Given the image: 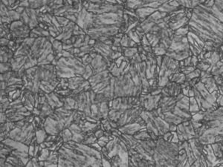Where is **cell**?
I'll use <instances>...</instances> for the list:
<instances>
[{
  "label": "cell",
  "mask_w": 223,
  "mask_h": 167,
  "mask_svg": "<svg viewBox=\"0 0 223 167\" xmlns=\"http://www.w3.org/2000/svg\"><path fill=\"white\" fill-rule=\"evenodd\" d=\"M111 164H112V166H121L122 164H123V161H122L121 158H120V156L118 155H116L113 156L110 159Z\"/></svg>",
  "instance_id": "cell-22"
},
{
  "label": "cell",
  "mask_w": 223,
  "mask_h": 167,
  "mask_svg": "<svg viewBox=\"0 0 223 167\" xmlns=\"http://www.w3.org/2000/svg\"><path fill=\"white\" fill-rule=\"evenodd\" d=\"M112 77H113V75L109 74V76L107 77L106 80H104V81H102V82H99L98 84H97L96 85H95V86H93L92 87V90L94 91H95V93H99L100 92V91L103 90V89H105L106 87H107L108 85L110 84V82H111V79H112Z\"/></svg>",
  "instance_id": "cell-10"
},
{
  "label": "cell",
  "mask_w": 223,
  "mask_h": 167,
  "mask_svg": "<svg viewBox=\"0 0 223 167\" xmlns=\"http://www.w3.org/2000/svg\"><path fill=\"white\" fill-rule=\"evenodd\" d=\"M25 123H26V121H25V119L15 122L16 127H18V128H22V127L25 125Z\"/></svg>",
  "instance_id": "cell-46"
},
{
  "label": "cell",
  "mask_w": 223,
  "mask_h": 167,
  "mask_svg": "<svg viewBox=\"0 0 223 167\" xmlns=\"http://www.w3.org/2000/svg\"><path fill=\"white\" fill-rule=\"evenodd\" d=\"M7 121H8V118L6 115L5 112H1V113H0V123H5Z\"/></svg>",
  "instance_id": "cell-41"
},
{
  "label": "cell",
  "mask_w": 223,
  "mask_h": 167,
  "mask_svg": "<svg viewBox=\"0 0 223 167\" xmlns=\"http://www.w3.org/2000/svg\"><path fill=\"white\" fill-rule=\"evenodd\" d=\"M85 79L83 76H75L71 78H68V89H71V91L75 90L80 86L85 81Z\"/></svg>",
  "instance_id": "cell-8"
},
{
  "label": "cell",
  "mask_w": 223,
  "mask_h": 167,
  "mask_svg": "<svg viewBox=\"0 0 223 167\" xmlns=\"http://www.w3.org/2000/svg\"><path fill=\"white\" fill-rule=\"evenodd\" d=\"M6 161L12 164L14 166H25L20 158H18L17 157L14 156V155L11 154L7 157Z\"/></svg>",
  "instance_id": "cell-17"
},
{
  "label": "cell",
  "mask_w": 223,
  "mask_h": 167,
  "mask_svg": "<svg viewBox=\"0 0 223 167\" xmlns=\"http://www.w3.org/2000/svg\"><path fill=\"white\" fill-rule=\"evenodd\" d=\"M108 101H110V100H108V99L104 96V94H103L102 93H96L95 99V103H103V102H108Z\"/></svg>",
  "instance_id": "cell-29"
},
{
  "label": "cell",
  "mask_w": 223,
  "mask_h": 167,
  "mask_svg": "<svg viewBox=\"0 0 223 167\" xmlns=\"http://www.w3.org/2000/svg\"><path fill=\"white\" fill-rule=\"evenodd\" d=\"M25 166H28V167L34 166V164H33V162H32V160H31H31H29L28 163H27V164L25 165Z\"/></svg>",
  "instance_id": "cell-58"
},
{
  "label": "cell",
  "mask_w": 223,
  "mask_h": 167,
  "mask_svg": "<svg viewBox=\"0 0 223 167\" xmlns=\"http://www.w3.org/2000/svg\"><path fill=\"white\" fill-rule=\"evenodd\" d=\"M7 16L11 19V20L12 22L20 20V14H18L17 12H16V11H14V10H11V11H9L8 13H7Z\"/></svg>",
  "instance_id": "cell-27"
},
{
  "label": "cell",
  "mask_w": 223,
  "mask_h": 167,
  "mask_svg": "<svg viewBox=\"0 0 223 167\" xmlns=\"http://www.w3.org/2000/svg\"><path fill=\"white\" fill-rule=\"evenodd\" d=\"M68 128L72 132V133H82L83 132V130L80 125L74 123V122L70 125Z\"/></svg>",
  "instance_id": "cell-30"
},
{
  "label": "cell",
  "mask_w": 223,
  "mask_h": 167,
  "mask_svg": "<svg viewBox=\"0 0 223 167\" xmlns=\"http://www.w3.org/2000/svg\"><path fill=\"white\" fill-rule=\"evenodd\" d=\"M146 126H142L141 125L138 124L136 123H127L124 126L120 127L119 130L122 134H126V135H134L136 132L141 129L142 128H144Z\"/></svg>",
  "instance_id": "cell-6"
},
{
  "label": "cell",
  "mask_w": 223,
  "mask_h": 167,
  "mask_svg": "<svg viewBox=\"0 0 223 167\" xmlns=\"http://www.w3.org/2000/svg\"><path fill=\"white\" fill-rule=\"evenodd\" d=\"M124 111L125 110H123V109H110V111H109V117H108V119L111 120H114V121H116V122H118L120 117H121V114L124 112Z\"/></svg>",
  "instance_id": "cell-16"
},
{
  "label": "cell",
  "mask_w": 223,
  "mask_h": 167,
  "mask_svg": "<svg viewBox=\"0 0 223 167\" xmlns=\"http://www.w3.org/2000/svg\"><path fill=\"white\" fill-rule=\"evenodd\" d=\"M93 74H93V70L91 66H90V65L86 66V69H85V71H84L83 74V77L85 80H88Z\"/></svg>",
  "instance_id": "cell-28"
},
{
  "label": "cell",
  "mask_w": 223,
  "mask_h": 167,
  "mask_svg": "<svg viewBox=\"0 0 223 167\" xmlns=\"http://www.w3.org/2000/svg\"><path fill=\"white\" fill-rule=\"evenodd\" d=\"M58 166H75L73 163H71L70 160L62 158V157L59 155V159H58Z\"/></svg>",
  "instance_id": "cell-23"
},
{
  "label": "cell",
  "mask_w": 223,
  "mask_h": 167,
  "mask_svg": "<svg viewBox=\"0 0 223 167\" xmlns=\"http://www.w3.org/2000/svg\"><path fill=\"white\" fill-rule=\"evenodd\" d=\"M57 18V20L59 22L60 25L61 27H65L66 25H67L69 22V20H68L67 18L65 17V16H55Z\"/></svg>",
  "instance_id": "cell-32"
},
{
  "label": "cell",
  "mask_w": 223,
  "mask_h": 167,
  "mask_svg": "<svg viewBox=\"0 0 223 167\" xmlns=\"http://www.w3.org/2000/svg\"><path fill=\"white\" fill-rule=\"evenodd\" d=\"M65 123L66 121L63 120H56L48 117L45 118L43 128L48 135H58L65 128Z\"/></svg>",
  "instance_id": "cell-3"
},
{
  "label": "cell",
  "mask_w": 223,
  "mask_h": 167,
  "mask_svg": "<svg viewBox=\"0 0 223 167\" xmlns=\"http://www.w3.org/2000/svg\"><path fill=\"white\" fill-rule=\"evenodd\" d=\"M9 42H10V39H7L5 37H1V39H0L1 46H7L9 44Z\"/></svg>",
  "instance_id": "cell-44"
},
{
  "label": "cell",
  "mask_w": 223,
  "mask_h": 167,
  "mask_svg": "<svg viewBox=\"0 0 223 167\" xmlns=\"http://www.w3.org/2000/svg\"><path fill=\"white\" fill-rule=\"evenodd\" d=\"M14 11H16V12H17L19 14L21 15L25 11V7H22V6H19V7L15 9Z\"/></svg>",
  "instance_id": "cell-54"
},
{
  "label": "cell",
  "mask_w": 223,
  "mask_h": 167,
  "mask_svg": "<svg viewBox=\"0 0 223 167\" xmlns=\"http://www.w3.org/2000/svg\"><path fill=\"white\" fill-rule=\"evenodd\" d=\"M31 160L33 162V164H34V166H39V160L38 159V158L37 157H33L31 158Z\"/></svg>",
  "instance_id": "cell-51"
},
{
  "label": "cell",
  "mask_w": 223,
  "mask_h": 167,
  "mask_svg": "<svg viewBox=\"0 0 223 167\" xmlns=\"http://www.w3.org/2000/svg\"><path fill=\"white\" fill-rule=\"evenodd\" d=\"M12 66L11 62H1V74L6 73L7 71H12Z\"/></svg>",
  "instance_id": "cell-25"
},
{
  "label": "cell",
  "mask_w": 223,
  "mask_h": 167,
  "mask_svg": "<svg viewBox=\"0 0 223 167\" xmlns=\"http://www.w3.org/2000/svg\"><path fill=\"white\" fill-rule=\"evenodd\" d=\"M92 59L93 58L91 57V55H90L89 53H86V55H84L83 57H82L83 64L85 66H89V65L91 64Z\"/></svg>",
  "instance_id": "cell-33"
},
{
  "label": "cell",
  "mask_w": 223,
  "mask_h": 167,
  "mask_svg": "<svg viewBox=\"0 0 223 167\" xmlns=\"http://www.w3.org/2000/svg\"><path fill=\"white\" fill-rule=\"evenodd\" d=\"M123 55L126 57H128L129 59H131L136 53H138L137 47H123Z\"/></svg>",
  "instance_id": "cell-20"
},
{
  "label": "cell",
  "mask_w": 223,
  "mask_h": 167,
  "mask_svg": "<svg viewBox=\"0 0 223 167\" xmlns=\"http://www.w3.org/2000/svg\"><path fill=\"white\" fill-rule=\"evenodd\" d=\"M176 130H177V125L173 124V123H169V132H176Z\"/></svg>",
  "instance_id": "cell-53"
},
{
  "label": "cell",
  "mask_w": 223,
  "mask_h": 167,
  "mask_svg": "<svg viewBox=\"0 0 223 167\" xmlns=\"http://www.w3.org/2000/svg\"><path fill=\"white\" fill-rule=\"evenodd\" d=\"M101 160H102V166H112V164H111V162L109 159L104 158V157H101Z\"/></svg>",
  "instance_id": "cell-42"
},
{
  "label": "cell",
  "mask_w": 223,
  "mask_h": 167,
  "mask_svg": "<svg viewBox=\"0 0 223 167\" xmlns=\"http://www.w3.org/2000/svg\"><path fill=\"white\" fill-rule=\"evenodd\" d=\"M80 51L84 52L85 53H89L92 50H94L95 47L91 46L89 45H83V46L80 47Z\"/></svg>",
  "instance_id": "cell-37"
},
{
  "label": "cell",
  "mask_w": 223,
  "mask_h": 167,
  "mask_svg": "<svg viewBox=\"0 0 223 167\" xmlns=\"http://www.w3.org/2000/svg\"><path fill=\"white\" fill-rule=\"evenodd\" d=\"M155 59H156V63H157V66L161 68V64H162L163 56H156Z\"/></svg>",
  "instance_id": "cell-50"
},
{
  "label": "cell",
  "mask_w": 223,
  "mask_h": 167,
  "mask_svg": "<svg viewBox=\"0 0 223 167\" xmlns=\"http://www.w3.org/2000/svg\"><path fill=\"white\" fill-rule=\"evenodd\" d=\"M36 128L32 123H27L22 128L16 127L12 129L9 134V137L16 141H20L29 146L32 141L33 138L35 137Z\"/></svg>",
  "instance_id": "cell-2"
},
{
  "label": "cell",
  "mask_w": 223,
  "mask_h": 167,
  "mask_svg": "<svg viewBox=\"0 0 223 167\" xmlns=\"http://www.w3.org/2000/svg\"><path fill=\"white\" fill-rule=\"evenodd\" d=\"M179 147L178 143L164 141L159 135L153 155L155 166H177Z\"/></svg>",
  "instance_id": "cell-1"
},
{
  "label": "cell",
  "mask_w": 223,
  "mask_h": 167,
  "mask_svg": "<svg viewBox=\"0 0 223 167\" xmlns=\"http://www.w3.org/2000/svg\"><path fill=\"white\" fill-rule=\"evenodd\" d=\"M109 74H110V72L108 70H106V71H102V72H100V73L93 74L88 80H89V82L91 84L92 87H93V86L96 85L99 82L106 80L109 76Z\"/></svg>",
  "instance_id": "cell-7"
},
{
  "label": "cell",
  "mask_w": 223,
  "mask_h": 167,
  "mask_svg": "<svg viewBox=\"0 0 223 167\" xmlns=\"http://www.w3.org/2000/svg\"><path fill=\"white\" fill-rule=\"evenodd\" d=\"M221 75H222V77H223V73H222V74H221Z\"/></svg>",
  "instance_id": "cell-59"
},
{
  "label": "cell",
  "mask_w": 223,
  "mask_h": 167,
  "mask_svg": "<svg viewBox=\"0 0 223 167\" xmlns=\"http://www.w3.org/2000/svg\"><path fill=\"white\" fill-rule=\"evenodd\" d=\"M121 97H115L113 100V105L112 109H119L121 108Z\"/></svg>",
  "instance_id": "cell-31"
},
{
  "label": "cell",
  "mask_w": 223,
  "mask_h": 167,
  "mask_svg": "<svg viewBox=\"0 0 223 167\" xmlns=\"http://www.w3.org/2000/svg\"><path fill=\"white\" fill-rule=\"evenodd\" d=\"M48 135V134L47 133L46 131L45 130V128H43V127H39V128H38L36 130L35 135L37 143L40 144L41 143L44 142Z\"/></svg>",
  "instance_id": "cell-12"
},
{
  "label": "cell",
  "mask_w": 223,
  "mask_h": 167,
  "mask_svg": "<svg viewBox=\"0 0 223 167\" xmlns=\"http://www.w3.org/2000/svg\"><path fill=\"white\" fill-rule=\"evenodd\" d=\"M0 87H1V90H5L7 87V82H5V81H1Z\"/></svg>",
  "instance_id": "cell-55"
},
{
  "label": "cell",
  "mask_w": 223,
  "mask_h": 167,
  "mask_svg": "<svg viewBox=\"0 0 223 167\" xmlns=\"http://www.w3.org/2000/svg\"><path fill=\"white\" fill-rule=\"evenodd\" d=\"M34 150H35V145H32V144L29 145L28 154L29 156L31 157V158L34 157Z\"/></svg>",
  "instance_id": "cell-45"
},
{
  "label": "cell",
  "mask_w": 223,
  "mask_h": 167,
  "mask_svg": "<svg viewBox=\"0 0 223 167\" xmlns=\"http://www.w3.org/2000/svg\"><path fill=\"white\" fill-rule=\"evenodd\" d=\"M71 141H75L76 143H82L84 141V132L82 133H73V137Z\"/></svg>",
  "instance_id": "cell-26"
},
{
  "label": "cell",
  "mask_w": 223,
  "mask_h": 167,
  "mask_svg": "<svg viewBox=\"0 0 223 167\" xmlns=\"http://www.w3.org/2000/svg\"><path fill=\"white\" fill-rule=\"evenodd\" d=\"M6 158H0V166L5 167V164Z\"/></svg>",
  "instance_id": "cell-57"
},
{
  "label": "cell",
  "mask_w": 223,
  "mask_h": 167,
  "mask_svg": "<svg viewBox=\"0 0 223 167\" xmlns=\"http://www.w3.org/2000/svg\"><path fill=\"white\" fill-rule=\"evenodd\" d=\"M63 106L69 110H77V103L76 100L71 96L66 97L63 103Z\"/></svg>",
  "instance_id": "cell-14"
},
{
  "label": "cell",
  "mask_w": 223,
  "mask_h": 167,
  "mask_svg": "<svg viewBox=\"0 0 223 167\" xmlns=\"http://www.w3.org/2000/svg\"><path fill=\"white\" fill-rule=\"evenodd\" d=\"M97 142H98V143L99 144V145H100V146H101L102 148L105 147L107 144L106 142H105V141H102V140H98V141H97Z\"/></svg>",
  "instance_id": "cell-56"
},
{
  "label": "cell",
  "mask_w": 223,
  "mask_h": 167,
  "mask_svg": "<svg viewBox=\"0 0 223 167\" xmlns=\"http://www.w3.org/2000/svg\"><path fill=\"white\" fill-rule=\"evenodd\" d=\"M95 135L96 136V137L98 139H100V137H103L104 135V131L101 128H99V129L96 130L95 132Z\"/></svg>",
  "instance_id": "cell-43"
},
{
  "label": "cell",
  "mask_w": 223,
  "mask_h": 167,
  "mask_svg": "<svg viewBox=\"0 0 223 167\" xmlns=\"http://www.w3.org/2000/svg\"><path fill=\"white\" fill-rule=\"evenodd\" d=\"M2 142H3L4 143H5L6 145L10 146L13 150H19V151H23L28 152L29 146L23 143L20 142V141H16V140H14V139L8 137V138L4 140Z\"/></svg>",
  "instance_id": "cell-5"
},
{
  "label": "cell",
  "mask_w": 223,
  "mask_h": 167,
  "mask_svg": "<svg viewBox=\"0 0 223 167\" xmlns=\"http://www.w3.org/2000/svg\"><path fill=\"white\" fill-rule=\"evenodd\" d=\"M142 62L141 60V58L140 57L139 53H136L132 58L130 59V64L131 65H136V64H139L141 62Z\"/></svg>",
  "instance_id": "cell-34"
},
{
  "label": "cell",
  "mask_w": 223,
  "mask_h": 167,
  "mask_svg": "<svg viewBox=\"0 0 223 167\" xmlns=\"http://www.w3.org/2000/svg\"><path fill=\"white\" fill-rule=\"evenodd\" d=\"M153 52L156 56H164L166 54L167 51L157 45L153 48Z\"/></svg>",
  "instance_id": "cell-35"
},
{
  "label": "cell",
  "mask_w": 223,
  "mask_h": 167,
  "mask_svg": "<svg viewBox=\"0 0 223 167\" xmlns=\"http://www.w3.org/2000/svg\"><path fill=\"white\" fill-rule=\"evenodd\" d=\"M35 39H34V38H31L30 37H28L25 38V39H24V43H25L27 45H28L29 47L31 48L33 45H34V42H35Z\"/></svg>",
  "instance_id": "cell-40"
},
{
  "label": "cell",
  "mask_w": 223,
  "mask_h": 167,
  "mask_svg": "<svg viewBox=\"0 0 223 167\" xmlns=\"http://www.w3.org/2000/svg\"><path fill=\"white\" fill-rule=\"evenodd\" d=\"M31 112H32V114H34V116H39L40 114H41V110L38 109V108H37V107H34V109H33Z\"/></svg>",
  "instance_id": "cell-52"
},
{
  "label": "cell",
  "mask_w": 223,
  "mask_h": 167,
  "mask_svg": "<svg viewBox=\"0 0 223 167\" xmlns=\"http://www.w3.org/2000/svg\"><path fill=\"white\" fill-rule=\"evenodd\" d=\"M211 146H212L215 156L219 159H223V151L222 149L220 144L219 143H214L211 144Z\"/></svg>",
  "instance_id": "cell-19"
},
{
  "label": "cell",
  "mask_w": 223,
  "mask_h": 167,
  "mask_svg": "<svg viewBox=\"0 0 223 167\" xmlns=\"http://www.w3.org/2000/svg\"><path fill=\"white\" fill-rule=\"evenodd\" d=\"M90 66L92 68L94 74L106 71L108 68V65H107V62H106L105 59L99 53H98V55L93 59Z\"/></svg>",
  "instance_id": "cell-4"
},
{
  "label": "cell",
  "mask_w": 223,
  "mask_h": 167,
  "mask_svg": "<svg viewBox=\"0 0 223 167\" xmlns=\"http://www.w3.org/2000/svg\"><path fill=\"white\" fill-rule=\"evenodd\" d=\"M59 135L62 137V141H63L64 143L68 142V141H71V140H72V137H73V133H72V132H71L68 128H64Z\"/></svg>",
  "instance_id": "cell-18"
},
{
  "label": "cell",
  "mask_w": 223,
  "mask_h": 167,
  "mask_svg": "<svg viewBox=\"0 0 223 167\" xmlns=\"http://www.w3.org/2000/svg\"><path fill=\"white\" fill-rule=\"evenodd\" d=\"M50 152L51 150L48 149V148H45V149H43V150L41 151V153H40V155L38 157V159L39 160H46L48 159V158L50 155Z\"/></svg>",
  "instance_id": "cell-24"
},
{
  "label": "cell",
  "mask_w": 223,
  "mask_h": 167,
  "mask_svg": "<svg viewBox=\"0 0 223 167\" xmlns=\"http://www.w3.org/2000/svg\"><path fill=\"white\" fill-rule=\"evenodd\" d=\"M123 59H124V56L123 55L121 56V57H120L119 58L116 59L115 60L116 66H118V67H119V66L122 64V62H123Z\"/></svg>",
  "instance_id": "cell-49"
},
{
  "label": "cell",
  "mask_w": 223,
  "mask_h": 167,
  "mask_svg": "<svg viewBox=\"0 0 223 167\" xmlns=\"http://www.w3.org/2000/svg\"><path fill=\"white\" fill-rule=\"evenodd\" d=\"M90 146H91L92 148H93L94 149L97 150V151H101L102 147L100 146V145H99V144L98 143V142H95V143H94L91 144V145H90Z\"/></svg>",
  "instance_id": "cell-48"
},
{
  "label": "cell",
  "mask_w": 223,
  "mask_h": 167,
  "mask_svg": "<svg viewBox=\"0 0 223 167\" xmlns=\"http://www.w3.org/2000/svg\"><path fill=\"white\" fill-rule=\"evenodd\" d=\"M54 112V109L48 104V102L45 101L42 106L41 114L39 116L43 118H46V117H49Z\"/></svg>",
  "instance_id": "cell-13"
},
{
  "label": "cell",
  "mask_w": 223,
  "mask_h": 167,
  "mask_svg": "<svg viewBox=\"0 0 223 167\" xmlns=\"http://www.w3.org/2000/svg\"><path fill=\"white\" fill-rule=\"evenodd\" d=\"M110 106L109 105V101L103 102L99 103V110L102 116V119H106L109 117V112L110 111Z\"/></svg>",
  "instance_id": "cell-11"
},
{
  "label": "cell",
  "mask_w": 223,
  "mask_h": 167,
  "mask_svg": "<svg viewBox=\"0 0 223 167\" xmlns=\"http://www.w3.org/2000/svg\"><path fill=\"white\" fill-rule=\"evenodd\" d=\"M162 137L164 141H168V142H171V140L172 138H173V133L169 131V132H166L164 135H163Z\"/></svg>",
  "instance_id": "cell-39"
},
{
  "label": "cell",
  "mask_w": 223,
  "mask_h": 167,
  "mask_svg": "<svg viewBox=\"0 0 223 167\" xmlns=\"http://www.w3.org/2000/svg\"><path fill=\"white\" fill-rule=\"evenodd\" d=\"M54 112L58 115V117L62 120H64L65 121H66V120L68 119V117L71 115L73 114V110H69V109H66L64 106L60 107V108H57L54 110Z\"/></svg>",
  "instance_id": "cell-9"
},
{
  "label": "cell",
  "mask_w": 223,
  "mask_h": 167,
  "mask_svg": "<svg viewBox=\"0 0 223 167\" xmlns=\"http://www.w3.org/2000/svg\"><path fill=\"white\" fill-rule=\"evenodd\" d=\"M52 48H53L54 54L56 55L57 53H61L63 50L62 48V43L60 40H58V39H55L53 43H52Z\"/></svg>",
  "instance_id": "cell-21"
},
{
  "label": "cell",
  "mask_w": 223,
  "mask_h": 167,
  "mask_svg": "<svg viewBox=\"0 0 223 167\" xmlns=\"http://www.w3.org/2000/svg\"><path fill=\"white\" fill-rule=\"evenodd\" d=\"M20 20H21L24 24H25V25H28L29 24L30 17H29L28 15L27 14V13L25 12V11L20 15Z\"/></svg>",
  "instance_id": "cell-36"
},
{
  "label": "cell",
  "mask_w": 223,
  "mask_h": 167,
  "mask_svg": "<svg viewBox=\"0 0 223 167\" xmlns=\"http://www.w3.org/2000/svg\"><path fill=\"white\" fill-rule=\"evenodd\" d=\"M121 45L122 47H138V44L135 41H133L127 34H124L121 40Z\"/></svg>",
  "instance_id": "cell-15"
},
{
  "label": "cell",
  "mask_w": 223,
  "mask_h": 167,
  "mask_svg": "<svg viewBox=\"0 0 223 167\" xmlns=\"http://www.w3.org/2000/svg\"><path fill=\"white\" fill-rule=\"evenodd\" d=\"M141 45H151L150 43V42H149L148 39H147V37H146V35L144 36L142 39H141Z\"/></svg>",
  "instance_id": "cell-47"
},
{
  "label": "cell",
  "mask_w": 223,
  "mask_h": 167,
  "mask_svg": "<svg viewBox=\"0 0 223 167\" xmlns=\"http://www.w3.org/2000/svg\"><path fill=\"white\" fill-rule=\"evenodd\" d=\"M214 79L217 85H223V77L221 74L214 75Z\"/></svg>",
  "instance_id": "cell-38"
}]
</instances>
